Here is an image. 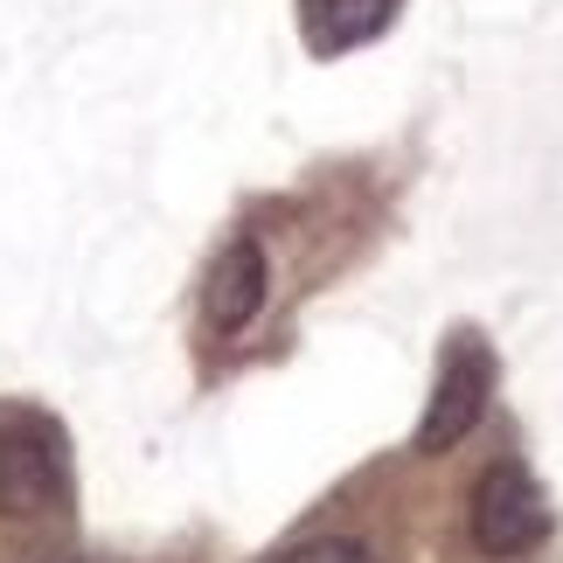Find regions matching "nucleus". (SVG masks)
Listing matches in <instances>:
<instances>
[{
	"instance_id": "1",
	"label": "nucleus",
	"mask_w": 563,
	"mask_h": 563,
	"mask_svg": "<svg viewBox=\"0 0 563 563\" xmlns=\"http://www.w3.org/2000/svg\"><path fill=\"white\" fill-rule=\"evenodd\" d=\"M466 529L487 556H522L536 550L543 536V494L522 466H487L473 481V508H466Z\"/></svg>"
},
{
	"instance_id": "2",
	"label": "nucleus",
	"mask_w": 563,
	"mask_h": 563,
	"mask_svg": "<svg viewBox=\"0 0 563 563\" xmlns=\"http://www.w3.org/2000/svg\"><path fill=\"white\" fill-rule=\"evenodd\" d=\"M487 383H494L487 349L460 341V349L445 355V369H439V389L424 397V418H418V439H410V445H418L424 460L452 452V445H460L473 424H481V410H487Z\"/></svg>"
},
{
	"instance_id": "3",
	"label": "nucleus",
	"mask_w": 563,
	"mask_h": 563,
	"mask_svg": "<svg viewBox=\"0 0 563 563\" xmlns=\"http://www.w3.org/2000/svg\"><path fill=\"white\" fill-rule=\"evenodd\" d=\"M63 501V452L35 424H0V515H49Z\"/></svg>"
},
{
	"instance_id": "4",
	"label": "nucleus",
	"mask_w": 563,
	"mask_h": 563,
	"mask_svg": "<svg viewBox=\"0 0 563 563\" xmlns=\"http://www.w3.org/2000/svg\"><path fill=\"white\" fill-rule=\"evenodd\" d=\"M202 307H209L216 334H236V328L257 320V307H265V251H257L251 236H236V244L216 257V272L202 286Z\"/></svg>"
},
{
	"instance_id": "5",
	"label": "nucleus",
	"mask_w": 563,
	"mask_h": 563,
	"mask_svg": "<svg viewBox=\"0 0 563 563\" xmlns=\"http://www.w3.org/2000/svg\"><path fill=\"white\" fill-rule=\"evenodd\" d=\"M307 8V42L320 56H341L355 49V42H369L389 29V14H397V0H299Z\"/></svg>"
},
{
	"instance_id": "6",
	"label": "nucleus",
	"mask_w": 563,
	"mask_h": 563,
	"mask_svg": "<svg viewBox=\"0 0 563 563\" xmlns=\"http://www.w3.org/2000/svg\"><path fill=\"white\" fill-rule=\"evenodd\" d=\"M272 563H376L369 543H349V536H320V543H299L286 556H272Z\"/></svg>"
}]
</instances>
